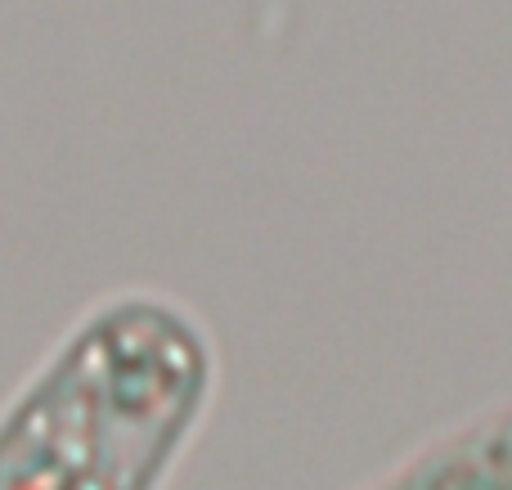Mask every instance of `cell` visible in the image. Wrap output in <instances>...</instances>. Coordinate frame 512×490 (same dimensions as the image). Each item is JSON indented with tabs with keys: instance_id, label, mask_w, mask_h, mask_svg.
<instances>
[{
	"instance_id": "cell-1",
	"label": "cell",
	"mask_w": 512,
	"mask_h": 490,
	"mask_svg": "<svg viewBox=\"0 0 512 490\" xmlns=\"http://www.w3.org/2000/svg\"><path fill=\"white\" fill-rule=\"evenodd\" d=\"M216 387V338L185 297L113 288L0 405V490H167Z\"/></svg>"
},
{
	"instance_id": "cell-2",
	"label": "cell",
	"mask_w": 512,
	"mask_h": 490,
	"mask_svg": "<svg viewBox=\"0 0 512 490\" xmlns=\"http://www.w3.org/2000/svg\"><path fill=\"white\" fill-rule=\"evenodd\" d=\"M355 490H512V401L427 437Z\"/></svg>"
}]
</instances>
